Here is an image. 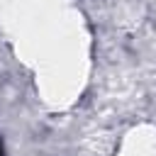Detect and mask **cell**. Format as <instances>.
<instances>
[{"label": "cell", "mask_w": 156, "mask_h": 156, "mask_svg": "<svg viewBox=\"0 0 156 156\" xmlns=\"http://www.w3.org/2000/svg\"><path fill=\"white\" fill-rule=\"evenodd\" d=\"M0 156H5V144H2V139H0Z\"/></svg>", "instance_id": "cell-1"}]
</instances>
